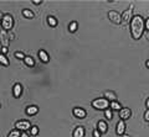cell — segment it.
I'll return each mask as SVG.
<instances>
[{"label":"cell","mask_w":149,"mask_h":137,"mask_svg":"<svg viewBox=\"0 0 149 137\" xmlns=\"http://www.w3.org/2000/svg\"><path fill=\"white\" fill-rule=\"evenodd\" d=\"M144 19L141 15H134L130 20V34L134 40H139L144 34Z\"/></svg>","instance_id":"1"},{"label":"cell","mask_w":149,"mask_h":137,"mask_svg":"<svg viewBox=\"0 0 149 137\" xmlns=\"http://www.w3.org/2000/svg\"><path fill=\"white\" fill-rule=\"evenodd\" d=\"M92 104V106L97 109V110H106V109H108L109 108V101L107 99L104 98H100V99H95L91 103Z\"/></svg>","instance_id":"2"},{"label":"cell","mask_w":149,"mask_h":137,"mask_svg":"<svg viewBox=\"0 0 149 137\" xmlns=\"http://www.w3.org/2000/svg\"><path fill=\"white\" fill-rule=\"evenodd\" d=\"M14 26V19L10 14H5L1 19V29L5 31H10Z\"/></svg>","instance_id":"3"},{"label":"cell","mask_w":149,"mask_h":137,"mask_svg":"<svg viewBox=\"0 0 149 137\" xmlns=\"http://www.w3.org/2000/svg\"><path fill=\"white\" fill-rule=\"evenodd\" d=\"M15 129L19 131L26 132L27 130L31 129V124H30V121H27V120H20V121L15 122Z\"/></svg>","instance_id":"4"},{"label":"cell","mask_w":149,"mask_h":137,"mask_svg":"<svg viewBox=\"0 0 149 137\" xmlns=\"http://www.w3.org/2000/svg\"><path fill=\"white\" fill-rule=\"evenodd\" d=\"M120 16H122V22L124 25L130 22V20H132V17H133V5H130L127 10H124Z\"/></svg>","instance_id":"5"},{"label":"cell","mask_w":149,"mask_h":137,"mask_svg":"<svg viewBox=\"0 0 149 137\" xmlns=\"http://www.w3.org/2000/svg\"><path fill=\"white\" fill-rule=\"evenodd\" d=\"M108 17H109V20L113 22V24H116V25L122 24V16H120V14L117 12V11L111 10V11L108 12Z\"/></svg>","instance_id":"6"},{"label":"cell","mask_w":149,"mask_h":137,"mask_svg":"<svg viewBox=\"0 0 149 137\" xmlns=\"http://www.w3.org/2000/svg\"><path fill=\"white\" fill-rule=\"evenodd\" d=\"M9 42H10V40H9L6 31L1 29L0 30V43H1V47H9Z\"/></svg>","instance_id":"7"},{"label":"cell","mask_w":149,"mask_h":137,"mask_svg":"<svg viewBox=\"0 0 149 137\" xmlns=\"http://www.w3.org/2000/svg\"><path fill=\"white\" fill-rule=\"evenodd\" d=\"M118 112H119L120 120H123V121L128 120V119H130V116H132V110H130L129 108H122Z\"/></svg>","instance_id":"8"},{"label":"cell","mask_w":149,"mask_h":137,"mask_svg":"<svg viewBox=\"0 0 149 137\" xmlns=\"http://www.w3.org/2000/svg\"><path fill=\"white\" fill-rule=\"evenodd\" d=\"M72 114L74 115V117H77V119H85L87 115V111L82 108H73Z\"/></svg>","instance_id":"9"},{"label":"cell","mask_w":149,"mask_h":137,"mask_svg":"<svg viewBox=\"0 0 149 137\" xmlns=\"http://www.w3.org/2000/svg\"><path fill=\"white\" fill-rule=\"evenodd\" d=\"M21 94H22V85L20 83H15L13 86V95H14V98H20L21 97Z\"/></svg>","instance_id":"10"},{"label":"cell","mask_w":149,"mask_h":137,"mask_svg":"<svg viewBox=\"0 0 149 137\" xmlns=\"http://www.w3.org/2000/svg\"><path fill=\"white\" fill-rule=\"evenodd\" d=\"M125 122L123 120H119L118 124H117V129H116V131H117V135L119 136H123L125 134Z\"/></svg>","instance_id":"11"},{"label":"cell","mask_w":149,"mask_h":137,"mask_svg":"<svg viewBox=\"0 0 149 137\" xmlns=\"http://www.w3.org/2000/svg\"><path fill=\"white\" fill-rule=\"evenodd\" d=\"M104 99H107L108 101H117V95H116L114 91H111V90H107L104 91Z\"/></svg>","instance_id":"12"},{"label":"cell","mask_w":149,"mask_h":137,"mask_svg":"<svg viewBox=\"0 0 149 137\" xmlns=\"http://www.w3.org/2000/svg\"><path fill=\"white\" fill-rule=\"evenodd\" d=\"M86 134V130L83 126H77L73 131V137H85Z\"/></svg>","instance_id":"13"},{"label":"cell","mask_w":149,"mask_h":137,"mask_svg":"<svg viewBox=\"0 0 149 137\" xmlns=\"http://www.w3.org/2000/svg\"><path fill=\"white\" fill-rule=\"evenodd\" d=\"M97 129H98L101 134H106L107 130H108V125H107L106 121L101 120V121H98V124H97Z\"/></svg>","instance_id":"14"},{"label":"cell","mask_w":149,"mask_h":137,"mask_svg":"<svg viewBox=\"0 0 149 137\" xmlns=\"http://www.w3.org/2000/svg\"><path fill=\"white\" fill-rule=\"evenodd\" d=\"M39 58L41 59V62H44V63H49L50 62V57H49V54H47V52H46L45 49H40L39 51Z\"/></svg>","instance_id":"15"},{"label":"cell","mask_w":149,"mask_h":137,"mask_svg":"<svg viewBox=\"0 0 149 137\" xmlns=\"http://www.w3.org/2000/svg\"><path fill=\"white\" fill-rule=\"evenodd\" d=\"M25 112H26V114H27V115H29V116L36 115V114L39 112V108H37L36 105H30V106H27V108H26Z\"/></svg>","instance_id":"16"},{"label":"cell","mask_w":149,"mask_h":137,"mask_svg":"<svg viewBox=\"0 0 149 137\" xmlns=\"http://www.w3.org/2000/svg\"><path fill=\"white\" fill-rule=\"evenodd\" d=\"M0 64L4 66V67H9V64H10V62H9V59L5 54L0 53Z\"/></svg>","instance_id":"17"},{"label":"cell","mask_w":149,"mask_h":137,"mask_svg":"<svg viewBox=\"0 0 149 137\" xmlns=\"http://www.w3.org/2000/svg\"><path fill=\"white\" fill-rule=\"evenodd\" d=\"M24 62H25V64H26L27 67H34V66H35V61H34V58L30 57V56H25Z\"/></svg>","instance_id":"18"},{"label":"cell","mask_w":149,"mask_h":137,"mask_svg":"<svg viewBox=\"0 0 149 137\" xmlns=\"http://www.w3.org/2000/svg\"><path fill=\"white\" fill-rule=\"evenodd\" d=\"M109 109H112V110L119 111L120 109H122V105H120L118 101H111V103H109Z\"/></svg>","instance_id":"19"},{"label":"cell","mask_w":149,"mask_h":137,"mask_svg":"<svg viewBox=\"0 0 149 137\" xmlns=\"http://www.w3.org/2000/svg\"><path fill=\"white\" fill-rule=\"evenodd\" d=\"M78 30V24L76 21H72V22H70V25H68V31L70 32H76V31Z\"/></svg>","instance_id":"20"},{"label":"cell","mask_w":149,"mask_h":137,"mask_svg":"<svg viewBox=\"0 0 149 137\" xmlns=\"http://www.w3.org/2000/svg\"><path fill=\"white\" fill-rule=\"evenodd\" d=\"M22 15L25 16V19H34V12H32L31 10H29V9H24L22 10Z\"/></svg>","instance_id":"21"},{"label":"cell","mask_w":149,"mask_h":137,"mask_svg":"<svg viewBox=\"0 0 149 137\" xmlns=\"http://www.w3.org/2000/svg\"><path fill=\"white\" fill-rule=\"evenodd\" d=\"M47 24L51 26V27H55V26H57V19L56 17H54V16H49L47 17Z\"/></svg>","instance_id":"22"},{"label":"cell","mask_w":149,"mask_h":137,"mask_svg":"<svg viewBox=\"0 0 149 137\" xmlns=\"http://www.w3.org/2000/svg\"><path fill=\"white\" fill-rule=\"evenodd\" d=\"M20 136H21V131H19L16 129L11 130L10 132H9V135H8V137H20Z\"/></svg>","instance_id":"23"},{"label":"cell","mask_w":149,"mask_h":137,"mask_svg":"<svg viewBox=\"0 0 149 137\" xmlns=\"http://www.w3.org/2000/svg\"><path fill=\"white\" fill-rule=\"evenodd\" d=\"M30 134H31V136L36 137L37 135H39V127H37V126H31V129H30Z\"/></svg>","instance_id":"24"},{"label":"cell","mask_w":149,"mask_h":137,"mask_svg":"<svg viewBox=\"0 0 149 137\" xmlns=\"http://www.w3.org/2000/svg\"><path fill=\"white\" fill-rule=\"evenodd\" d=\"M113 110H112V109H106L104 110V116H106V119H108V120H111L112 119V116H113V112H112Z\"/></svg>","instance_id":"25"},{"label":"cell","mask_w":149,"mask_h":137,"mask_svg":"<svg viewBox=\"0 0 149 137\" xmlns=\"http://www.w3.org/2000/svg\"><path fill=\"white\" fill-rule=\"evenodd\" d=\"M15 57H16L17 59H22V61H24L25 54L22 53V52H20V51H17V52H15Z\"/></svg>","instance_id":"26"},{"label":"cell","mask_w":149,"mask_h":137,"mask_svg":"<svg viewBox=\"0 0 149 137\" xmlns=\"http://www.w3.org/2000/svg\"><path fill=\"white\" fill-rule=\"evenodd\" d=\"M92 135H93V137H101L102 134L98 131V129H95V130H93V134Z\"/></svg>","instance_id":"27"},{"label":"cell","mask_w":149,"mask_h":137,"mask_svg":"<svg viewBox=\"0 0 149 137\" xmlns=\"http://www.w3.org/2000/svg\"><path fill=\"white\" fill-rule=\"evenodd\" d=\"M144 120L149 122V109H147V111L144 112Z\"/></svg>","instance_id":"28"},{"label":"cell","mask_w":149,"mask_h":137,"mask_svg":"<svg viewBox=\"0 0 149 137\" xmlns=\"http://www.w3.org/2000/svg\"><path fill=\"white\" fill-rule=\"evenodd\" d=\"M8 52H9V48L8 47H1V54H5V56H6Z\"/></svg>","instance_id":"29"},{"label":"cell","mask_w":149,"mask_h":137,"mask_svg":"<svg viewBox=\"0 0 149 137\" xmlns=\"http://www.w3.org/2000/svg\"><path fill=\"white\" fill-rule=\"evenodd\" d=\"M144 26H146V30L149 31V19H147L146 21H144Z\"/></svg>","instance_id":"30"},{"label":"cell","mask_w":149,"mask_h":137,"mask_svg":"<svg viewBox=\"0 0 149 137\" xmlns=\"http://www.w3.org/2000/svg\"><path fill=\"white\" fill-rule=\"evenodd\" d=\"M41 3H42L41 0H34V1H32V4H34V5H40Z\"/></svg>","instance_id":"31"},{"label":"cell","mask_w":149,"mask_h":137,"mask_svg":"<svg viewBox=\"0 0 149 137\" xmlns=\"http://www.w3.org/2000/svg\"><path fill=\"white\" fill-rule=\"evenodd\" d=\"M20 137H30V136L27 135L26 132H21V136H20Z\"/></svg>","instance_id":"32"},{"label":"cell","mask_w":149,"mask_h":137,"mask_svg":"<svg viewBox=\"0 0 149 137\" xmlns=\"http://www.w3.org/2000/svg\"><path fill=\"white\" fill-rule=\"evenodd\" d=\"M146 106H147V109H149V98L147 99V101H146Z\"/></svg>","instance_id":"33"},{"label":"cell","mask_w":149,"mask_h":137,"mask_svg":"<svg viewBox=\"0 0 149 137\" xmlns=\"http://www.w3.org/2000/svg\"><path fill=\"white\" fill-rule=\"evenodd\" d=\"M146 37H147V38H148V40H149V31H148V32H147V34H146Z\"/></svg>","instance_id":"34"},{"label":"cell","mask_w":149,"mask_h":137,"mask_svg":"<svg viewBox=\"0 0 149 137\" xmlns=\"http://www.w3.org/2000/svg\"><path fill=\"white\" fill-rule=\"evenodd\" d=\"M146 64H147V67L149 68V59H148V61H147V63H146Z\"/></svg>","instance_id":"35"},{"label":"cell","mask_w":149,"mask_h":137,"mask_svg":"<svg viewBox=\"0 0 149 137\" xmlns=\"http://www.w3.org/2000/svg\"><path fill=\"white\" fill-rule=\"evenodd\" d=\"M123 137H130V136H129V135H127V134H124V135H123Z\"/></svg>","instance_id":"36"},{"label":"cell","mask_w":149,"mask_h":137,"mask_svg":"<svg viewBox=\"0 0 149 137\" xmlns=\"http://www.w3.org/2000/svg\"><path fill=\"white\" fill-rule=\"evenodd\" d=\"M0 26H1V20H0Z\"/></svg>","instance_id":"37"}]
</instances>
